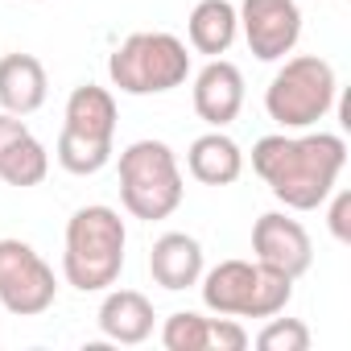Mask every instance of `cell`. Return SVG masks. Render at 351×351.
I'll list each match as a JSON object with an SVG mask.
<instances>
[{
  "label": "cell",
  "mask_w": 351,
  "mask_h": 351,
  "mask_svg": "<svg viewBox=\"0 0 351 351\" xmlns=\"http://www.w3.org/2000/svg\"><path fill=\"white\" fill-rule=\"evenodd\" d=\"M343 161H347V145L335 132L261 136L252 145V169L293 211H314L335 191V178H339Z\"/></svg>",
  "instance_id": "cell-1"
},
{
  "label": "cell",
  "mask_w": 351,
  "mask_h": 351,
  "mask_svg": "<svg viewBox=\"0 0 351 351\" xmlns=\"http://www.w3.org/2000/svg\"><path fill=\"white\" fill-rule=\"evenodd\" d=\"M236 29H240V13L232 0H199L191 9V21H186V34H191V46L199 54H228V46L236 42Z\"/></svg>",
  "instance_id": "cell-15"
},
{
  "label": "cell",
  "mask_w": 351,
  "mask_h": 351,
  "mask_svg": "<svg viewBox=\"0 0 351 351\" xmlns=\"http://www.w3.org/2000/svg\"><path fill=\"white\" fill-rule=\"evenodd\" d=\"M256 273H261V265H252V261H223V265H215L207 273V281H203V302L215 314L248 318L252 293H256Z\"/></svg>",
  "instance_id": "cell-11"
},
{
  "label": "cell",
  "mask_w": 351,
  "mask_h": 351,
  "mask_svg": "<svg viewBox=\"0 0 351 351\" xmlns=\"http://www.w3.org/2000/svg\"><path fill=\"white\" fill-rule=\"evenodd\" d=\"M153 302L141 289H112L99 306V330L112 343H145L153 335Z\"/></svg>",
  "instance_id": "cell-13"
},
{
  "label": "cell",
  "mask_w": 351,
  "mask_h": 351,
  "mask_svg": "<svg viewBox=\"0 0 351 351\" xmlns=\"http://www.w3.org/2000/svg\"><path fill=\"white\" fill-rule=\"evenodd\" d=\"M330 232L339 244H351V195L347 191H339L330 203Z\"/></svg>",
  "instance_id": "cell-22"
},
{
  "label": "cell",
  "mask_w": 351,
  "mask_h": 351,
  "mask_svg": "<svg viewBox=\"0 0 351 351\" xmlns=\"http://www.w3.org/2000/svg\"><path fill=\"white\" fill-rule=\"evenodd\" d=\"M236 13H240L248 50L261 62L285 58L302 38V13H298L293 0H244Z\"/></svg>",
  "instance_id": "cell-7"
},
{
  "label": "cell",
  "mask_w": 351,
  "mask_h": 351,
  "mask_svg": "<svg viewBox=\"0 0 351 351\" xmlns=\"http://www.w3.org/2000/svg\"><path fill=\"white\" fill-rule=\"evenodd\" d=\"M252 252H256V265L277 269V273H285L293 281L314 261V248H310L306 228L298 219H289V215H277V211H269V215H261L252 223Z\"/></svg>",
  "instance_id": "cell-8"
},
{
  "label": "cell",
  "mask_w": 351,
  "mask_h": 351,
  "mask_svg": "<svg viewBox=\"0 0 351 351\" xmlns=\"http://www.w3.org/2000/svg\"><path fill=\"white\" fill-rule=\"evenodd\" d=\"M46 169H50V153H46V145L34 136V132H25L5 157H0V178H5L9 186H38L42 178H46Z\"/></svg>",
  "instance_id": "cell-17"
},
{
  "label": "cell",
  "mask_w": 351,
  "mask_h": 351,
  "mask_svg": "<svg viewBox=\"0 0 351 351\" xmlns=\"http://www.w3.org/2000/svg\"><path fill=\"white\" fill-rule=\"evenodd\" d=\"M120 203L136 219H169L182 203V169L165 141H132L120 153Z\"/></svg>",
  "instance_id": "cell-3"
},
{
  "label": "cell",
  "mask_w": 351,
  "mask_h": 351,
  "mask_svg": "<svg viewBox=\"0 0 351 351\" xmlns=\"http://www.w3.org/2000/svg\"><path fill=\"white\" fill-rule=\"evenodd\" d=\"M124 219L104 207H79L66 223V252H62V273L75 289L91 293V289H108L116 285L120 269H124Z\"/></svg>",
  "instance_id": "cell-2"
},
{
  "label": "cell",
  "mask_w": 351,
  "mask_h": 351,
  "mask_svg": "<svg viewBox=\"0 0 351 351\" xmlns=\"http://www.w3.org/2000/svg\"><path fill=\"white\" fill-rule=\"evenodd\" d=\"M248 330L236 318H207V351H244Z\"/></svg>",
  "instance_id": "cell-21"
},
{
  "label": "cell",
  "mask_w": 351,
  "mask_h": 351,
  "mask_svg": "<svg viewBox=\"0 0 351 351\" xmlns=\"http://www.w3.org/2000/svg\"><path fill=\"white\" fill-rule=\"evenodd\" d=\"M25 132H29V128H25V124H21L13 112H5V116H0V157H5V153H9V149H13V145L25 136Z\"/></svg>",
  "instance_id": "cell-23"
},
{
  "label": "cell",
  "mask_w": 351,
  "mask_h": 351,
  "mask_svg": "<svg viewBox=\"0 0 351 351\" xmlns=\"http://www.w3.org/2000/svg\"><path fill=\"white\" fill-rule=\"evenodd\" d=\"M149 273L161 289H186L203 277V248L195 236L186 232H165L161 240H153L149 252Z\"/></svg>",
  "instance_id": "cell-10"
},
{
  "label": "cell",
  "mask_w": 351,
  "mask_h": 351,
  "mask_svg": "<svg viewBox=\"0 0 351 351\" xmlns=\"http://www.w3.org/2000/svg\"><path fill=\"white\" fill-rule=\"evenodd\" d=\"M112 157V141H99V136H83L75 128H62L58 132V161L62 169L79 173V178H87V173H99Z\"/></svg>",
  "instance_id": "cell-18"
},
{
  "label": "cell",
  "mask_w": 351,
  "mask_h": 351,
  "mask_svg": "<svg viewBox=\"0 0 351 351\" xmlns=\"http://www.w3.org/2000/svg\"><path fill=\"white\" fill-rule=\"evenodd\" d=\"M62 128H75L83 136H99V141H112L116 132V99L108 87H95V83H83L71 91L66 99V124Z\"/></svg>",
  "instance_id": "cell-16"
},
{
  "label": "cell",
  "mask_w": 351,
  "mask_h": 351,
  "mask_svg": "<svg viewBox=\"0 0 351 351\" xmlns=\"http://www.w3.org/2000/svg\"><path fill=\"white\" fill-rule=\"evenodd\" d=\"M54 269L25 244V240H0V302L17 318L46 314L54 306Z\"/></svg>",
  "instance_id": "cell-6"
},
{
  "label": "cell",
  "mask_w": 351,
  "mask_h": 351,
  "mask_svg": "<svg viewBox=\"0 0 351 351\" xmlns=\"http://www.w3.org/2000/svg\"><path fill=\"white\" fill-rule=\"evenodd\" d=\"M108 75L128 95H157L186 83L191 54L173 34H128L108 58Z\"/></svg>",
  "instance_id": "cell-4"
},
{
  "label": "cell",
  "mask_w": 351,
  "mask_h": 351,
  "mask_svg": "<svg viewBox=\"0 0 351 351\" xmlns=\"http://www.w3.org/2000/svg\"><path fill=\"white\" fill-rule=\"evenodd\" d=\"M186 169H191V178H199L203 186H232L240 178V169H244V153H240V145L232 136H223L215 128V132H203L191 145Z\"/></svg>",
  "instance_id": "cell-14"
},
{
  "label": "cell",
  "mask_w": 351,
  "mask_h": 351,
  "mask_svg": "<svg viewBox=\"0 0 351 351\" xmlns=\"http://www.w3.org/2000/svg\"><path fill=\"white\" fill-rule=\"evenodd\" d=\"M240 104H244V75H240V66L228 62V58H211L199 71V79H195V112L207 124L223 128V124H232L240 116Z\"/></svg>",
  "instance_id": "cell-9"
},
{
  "label": "cell",
  "mask_w": 351,
  "mask_h": 351,
  "mask_svg": "<svg viewBox=\"0 0 351 351\" xmlns=\"http://www.w3.org/2000/svg\"><path fill=\"white\" fill-rule=\"evenodd\" d=\"M0 104L13 116H29L46 104V66L34 54H5L0 58Z\"/></svg>",
  "instance_id": "cell-12"
},
{
  "label": "cell",
  "mask_w": 351,
  "mask_h": 351,
  "mask_svg": "<svg viewBox=\"0 0 351 351\" xmlns=\"http://www.w3.org/2000/svg\"><path fill=\"white\" fill-rule=\"evenodd\" d=\"M161 343H165V351H207V318H199L191 310L169 314Z\"/></svg>",
  "instance_id": "cell-19"
},
{
  "label": "cell",
  "mask_w": 351,
  "mask_h": 351,
  "mask_svg": "<svg viewBox=\"0 0 351 351\" xmlns=\"http://www.w3.org/2000/svg\"><path fill=\"white\" fill-rule=\"evenodd\" d=\"M261 351H306L310 347V330L298 318H273L261 335H256Z\"/></svg>",
  "instance_id": "cell-20"
},
{
  "label": "cell",
  "mask_w": 351,
  "mask_h": 351,
  "mask_svg": "<svg viewBox=\"0 0 351 351\" xmlns=\"http://www.w3.org/2000/svg\"><path fill=\"white\" fill-rule=\"evenodd\" d=\"M330 104H335V71L318 54L289 58L265 91V108L281 128H306L322 120Z\"/></svg>",
  "instance_id": "cell-5"
}]
</instances>
